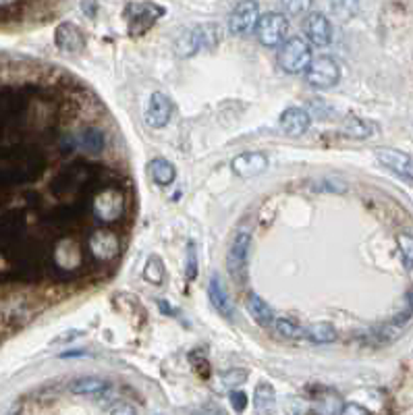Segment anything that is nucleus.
<instances>
[{
	"instance_id": "obj_20",
	"label": "nucleus",
	"mask_w": 413,
	"mask_h": 415,
	"mask_svg": "<svg viewBox=\"0 0 413 415\" xmlns=\"http://www.w3.org/2000/svg\"><path fill=\"white\" fill-rule=\"evenodd\" d=\"M272 324H274V330L282 336H301V330H303L301 326H297L295 322H291L287 318H278Z\"/></svg>"
},
{
	"instance_id": "obj_12",
	"label": "nucleus",
	"mask_w": 413,
	"mask_h": 415,
	"mask_svg": "<svg viewBox=\"0 0 413 415\" xmlns=\"http://www.w3.org/2000/svg\"><path fill=\"white\" fill-rule=\"evenodd\" d=\"M376 158L380 164H384L386 168H390L396 175L403 177H411L413 175V160L409 154L401 152V150H388V148H380L376 152Z\"/></svg>"
},
{
	"instance_id": "obj_2",
	"label": "nucleus",
	"mask_w": 413,
	"mask_h": 415,
	"mask_svg": "<svg viewBox=\"0 0 413 415\" xmlns=\"http://www.w3.org/2000/svg\"><path fill=\"white\" fill-rule=\"evenodd\" d=\"M220 40V32L216 26H200V28H189L181 34L177 40V55L179 57H191L198 50L214 48Z\"/></svg>"
},
{
	"instance_id": "obj_15",
	"label": "nucleus",
	"mask_w": 413,
	"mask_h": 415,
	"mask_svg": "<svg viewBox=\"0 0 413 415\" xmlns=\"http://www.w3.org/2000/svg\"><path fill=\"white\" fill-rule=\"evenodd\" d=\"M247 309L251 313V318L260 324V326H270L274 322V313L270 309V305L256 293H249L247 297Z\"/></svg>"
},
{
	"instance_id": "obj_1",
	"label": "nucleus",
	"mask_w": 413,
	"mask_h": 415,
	"mask_svg": "<svg viewBox=\"0 0 413 415\" xmlns=\"http://www.w3.org/2000/svg\"><path fill=\"white\" fill-rule=\"evenodd\" d=\"M309 61H311V46L305 38L295 36L282 42L278 52V65L285 73L299 75L307 69Z\"/></svg>"
},
{
	"instance_id": "obj_24",
	"label": "nucleus",
	"mask_w": 413,
	"mask_h": 415,
	"mask_svg": "<svg viewBox=\"0 0 413 415\" xmlns=\"http://www.w3.org/2000/svg\"><path fill=\"white\" fill-rule=\"evenodd\" d=\"M187 280H193L198 276V258H195V247L189 245V251H187Z\"/></svg>"
},
{
	"instance_id": "obj_7",
	"label": "nucleus",
	"mask_w": 413,
	"mask_h": 415,
	"mask_svg": "<svg viewBox=\"0 0 413 415\" xmlns=\"http://www.w3.org/2000/svg\"><path fill=\"white\" fill-rule=\"evenodd\" d=\"M247 249H249V233L241 231L237 233V237L231 243V249L227 253V266L231 276L241 282L245 276V262H247Z\"/></svg>"
},
{
	"instance_id": "obj_5",
	"label": "nucleus",
	"mask_w": 413,
	"mask_h": 415,
	"mask_svg": "<svg viewBox=\"0 0 413 415\" xmlns=\"http://www.w3.org/2000/svg\"><path fill=\"white\" fill-rule=\"evenodd\" d=\"M162 15H164V9L152 5V3H144V5L133 3L125 9V17L129 21V30L133 36L146 34L156 23V19H160Z\"/></svg>"
},
{
	"instance_id": "obj_16",
	"label": "nucleus",
	"mask_w": 413,
	"mask_h": 415,
	"mask_svg": "<svg viewBox=\"0 0 413 415\" xmlns=\"http://www.w3.org/2000/svg\"><path fill=\"white\" fill-rule=\"evenodd\" d=\"M148 168H150L152 181H154L156 185H162V187L171 185V183L175 181V177H177L175 166H173L169 160H164V158H154V160L150 162Z\"/></svg>"
},
{
	"instance_id": "obj_10",
	"label": "nucleus",
	"mask_w": 413,
	"mask_h": 415,
	"mask_svg": "<svg viewBox=\"0 0 413 415\" xmlns=\"http://www.w3.org/2000/svg\"><path fill=\"white\" fill-rule=\"evenodd\" d=\"M55 44L59 50H63L67 55H77L86 48V36L77 26L65 21L55 32Z\"/></svg>"
},
{
	"instance_id": "obj_26",
	"label": "nucleus",
	"mask_w": 413,
	"mask_h": 415,
	"mask_svg": "<svg viewBox=\"0 0 413 415\" xmlns=\"http://www.w3.org/2000/svg\"><path fill=\"white\" fill-rule=\"evenodd\" d=\"M343 411L345 413H367V409H363V407H343Z\"/></svg>"
},
{
	"instance_id": "obj_17",
	"label": "nucleus",
	"mask_w": 413,
	"mask_h": 415,
	"mask_svg": "<svg viewBox=\"0 0 413 415\" xmlns=\"http://www.w3.org/2000/svg\"><path fill=\"white\" fill-rule=\"evenodd\" d=\"M301 336L309 338L311 342H318V345H324V342H332L336 338V330L332 328V324L328 322H318V324H311L307 328L301 330Z\"/></svg>"
},
{
	"instance_id": "obj_18",
	"label": "nucleus",
	"mask_w": 413,
	"mask_h": 415,
	"mask_svg": "<svg viewBox=\"0 0 413 415\" xmlns=\"http://www.w3.org/2000/svg\"><path fill=\"white\" fill-rule=\"evenodd\" d=\"M108 388V384L100 378H92V376H86V378H79L71 384V390L75 394H81V396H94V394H102L104 390Z\"/></svg>"
},
{
	"instance_id": "obj_21",
	"label": "nucleus",
	"mask_w": 413,
	"mask_h": 415,
	"mask_svg": "<svg viewBox=\"0 0 413 415\" xmlns=\"http://www.w3.org/2000/svg\"><path fill=\"white\" fill-rule=\"evenodd\" d=\"M345 133H347L349 137H359V139H363V137L369 135V127H367L363 121H359V119H349L347 125H345Z\"/></svg>"
},
{
	"instance_id": "obj_22",
	"label": "nucleus",
	"mask_w": 413,
	"mask_h": 415,
	"mask_svg": "<svg viewBox=\"0 0 413 415\" xmlns=\"http://www.w3.org/2000/svg\"><path fill=\"white\" fill-rule=\"evenodd\" d=\"M311 0H280V7L287 15H301L309 9Z\"/></svg>"
},
{
	"instance_id": "obj_27",
	"label": "nucleus",
	"mask_w": 413,
	"mask_h": 415,
	"mask_svg": "<svg viewBox=\"0 0 413 415\" xmlns=\"http://www.w3.org/2000/svg\"><path fill=\"white\" fill-rule=\"evenodd\" d=\"M13 3H17V0H0V7H9Z\"/></svg>"
},
{
	"instance_id": "obj_3",
	"label": "nucleus",
	"mask_w": 413,
	"mask_h": 415,
	"mask_svg": "<svg viewBox=\"0 0 413 415\" xmlns=\"http://www.w3.org/2000/svg\"><path fill=\"white\" fill-rule=\"evenodd\" d=\"M289 34V21L282 13H266L256 23V36L262 46L274 48L285 42Z\"/></svg>"
},
{
	"instance_id": "obj_9",
	"label": "nucleus",
	"mask_w": 413,
	"mask_h": 415,
	"mask_svg": "<svg viewBox=\"0 0 413 415\" xmlns=\"http://www.w3.org/2000/svg\"><path fill=\"white\" fill-rule=\"evenodd\" d=\"M173 102L166 94L162 92H154L150 96V102H148V110H146V123L152 127V129H160V127H166L171 117H173Z\"/></svg>"
},
{
	"instance_id": "obj_11",
	"label": "nucleus",
	"mask_w": 413,
	"mask_h": 415,
	"mask_svg": "<svg viewBox=\"0 0 413 415\" xmlns=\"http://www.w3.org/2000/svg\"><path fill=\"white\" fill-rule=\"evenodd\" d=\"M231 168L237 177L249 179V177H256V175H260L268 168V158L260 152H245V154H239L231 160Z\"/></svg>"
},
{
	"instance_id": "obj_14",
	"label": "nucleus",
	"mask_w": 413,
	"mask_h": 415,
	"mask_svg": "<svg viewBox=\"0 0 413 415\" xmlns=\"http://www.w3.org/2000/svg\"><path fill=\"white\" fill-rule=\"evenodd\" d=\"M208 295H210V301H212V305L218 309V313H222L224 318H233V313H235V309H233V303H231V299H229L227 291L222 289V282H220V278H218V276H214V278H212V282H210V289H208Z\"/></svg>"
},
{
	"instance_id": "obj_23",
	"label": "nucleus",
	"mask_w": 413,
	"mask_h": 415,
	"mask_svg": "<svg viewBox=\"0 0 413 415\" xmlns=\"http://www.w3.org/2000/svg\"><path fill=\"white\" fill-rule=\"evenodd\" d=\"M144 276L154 284L160 282L162 280V262L158 258H150V262H148V266L144 270Z\"/></svg>"
},
{
	"instance_id": "obj_4",
	"label": "nucleus",
	"mask_w": 413,
	"mask_h": 415,
	"mask_svg": "<svg viewBox=\"0 0 413 415\" xmlns=\"http://www.w3.org/2000/svg\"><path fill=\"white\" fill-rule=\"evenodd\" d=\"M305 79L314 88H332L340 79V69L334 59L330 57H318L311 59L305 69Z\"/></svg>"
},
{
	"instance_id": "obj_19",
	"label": "nucleus",
	"mask_w": 413,
	"mask_h": 415,
	"mask_svg": "<svg viewBox=\"0 0 413 415\" xmlns=\"http://www.w3.org/2000/svg\"><path fill=\"white\" fill-rule=\"evenodd\" d=\"M396 243H398L401 255H403V260H405V266H407V268H413V237L403 233V235L396 237Z\"/></svg>"
},
{
	"instance_id": "obj_6",
	"label": "nucleus",
	"mask_w": 413,
	"mask_h": 415,
	"mask_svg": "<svg viewBox=\"0 0 413 415\" xmlns=\"http://www.w3.org/2000/svg\"><path fill=\"white\" fill-rule=\"evenodd\" d=\"M258 19H260V5L256 0H241L229 17V32L233 36H245L251 30H256Z\"/></svg>"
},
{
	"instance_id": "obj_13",
	"label": "nucleus",
	"mask_w": 413,
	"mask_h": 415,
	"mask_svg": "<svg viewBox=\"0 0 413 415\" xmlns=\"http://www.w3.org/2000/svg\"><path fill=\"white\" fill-rule=\"evenodd\" d=\"M309 115L303 110V108H297V106H291L287 110L280 113V119H278V125L280 129L287 133V135H303L307 129H309Z\"/></svg>"
},
{
	"instance_id": "obj_8",
	"label": "nucleus",
	"mask_w": 413,
	"mask_h": 415,
	"mask_svg": "<svg viewBox=\"0 0 413 415\" xmlns=\"http://www.w3.org/2000/svg\"><path fill=\"white\" fill-rule=\"evenodd\" d=\"M303 34L305 40L314 46H328L332 42V26L322 13H309L303 21Z\"/></svg>"
},
{
	"instance_id": "obj_25",
	"label": "nucleus",
	"mask_w": 413,
	"mask_h": 415,
	"mask_svg": "<svg viewBox=\"0 0 413 415\" xmlns=\"http://www.w3.org/2000/svg\"><path fill=\"white\" fill-rule=\"evenodd\" d=\"M231 400H233L235 411H243L245 405H247V396H245V392H241V390H233V392H231Z\"/></svg>"
}]
</instances>
